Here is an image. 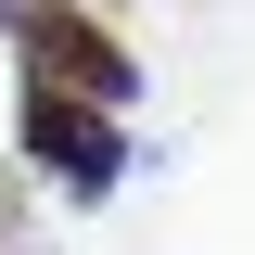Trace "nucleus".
<instances>
[{
  "label": "nucleus",
  "instance_id": "nucleus-1",
  "mask_svg": "<svg viewBox=\"0 0 255 255\" xmlns=\"http://www.w3.org/2000/svg\"><path fill=\"white\" fill-rule=\"evenodd\" d=\"M0 26L26 38V77L64 102H90V115H128L140 102V51H128L102 13H77V0H0Z\"/></svg>",
  "mask_w": 255,
  "mask_h": 255
},
{
  "label": "nucleus",
  "instance_id": "nucleus-2",
  "mask_svg": "<svg viewBox=\"0 0 255 255\" xmlns=\"http://www.w3.org/2000/svg\"><path fill=\"white\" fill-rule=\"evenodd\" d=\"M26 166L64 191V204H102V191L128 179V128L115 115H90V102H64V90H38L26 77Z\"/></svg>",
  "mask_w": 255,
  "mask_h": 255
}]
</instances>
